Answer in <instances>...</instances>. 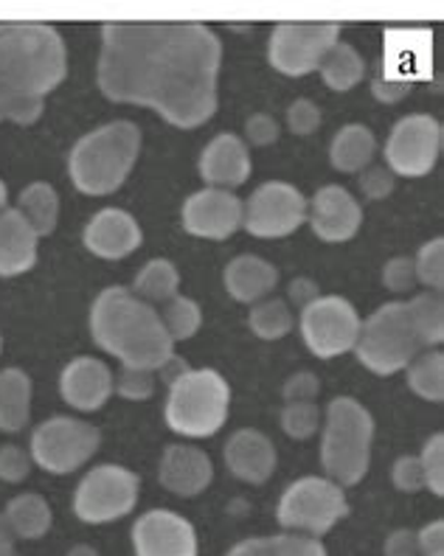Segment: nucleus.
<instances>
[{
  "mask_svg": "<svg viewBox=\"0 0 444 556\" xmlns=\"http://www.w3.org/2000/svg\"><path fill=\"white\" fill-rule=\"evenodd\" d=\"M3 520H7L14 540H40V536L49 534L54 515H51V506L46 497L37 495V492H26V495H17L9 501Z\"/></svg>",
  "mask_w": 444,
  "mask_h": 556,
  "instance_id": "a878e982",
  "label": "nucleus"
},
{
  "mask_svg": "<svg viewBox=\"0 0 444 556\" xmlns=\"http://www.w3.org/2000/svg\"><path fill=\"white\" fill-rule=\"evenodd\" d=\"M408 315L410 324H414V332H417L422 349L439 346L444 340V304L439 292H422L417 299L410 301Z\"/></svg>",
  "mask_w": 444,
  "mask_h": 556,
  "instance_id": "2f4dec72",
  "label": "nucleus"
},
{
  "mask_svg": "<svg viewBox=\"0 0 444 556\" xmlns=\"http://www.w3.org/2000/svg\"><path fill=\"white\" fill-rule=\"evenodd\" d=\"M371 93L380 99V102H399L403 96L410 93V81H389V79H375V85H371Z\"/></svg>",
  "mask_w": 444,
  "mask_h": 556,
  "instance_id": "3c124183",
  "label": "nucleus"
},
{
  "mask_svg": "<svg viewBox=\"0 0 444 556\" xmlns=\"http://www.w3.org/2000/svg\"><path fill=\"white\" fill-rule=\"evenodd\" d=\"M375 421L371 414L352 396L329 402L324 421L321 464L329 481L338 486H355L369 472Z\"/></svg>",
  "mask_w": 444,
  "mask_h": 556,
  "instance_id": "39448f33",
  "label": "nucleus"
},
{
  "mask_svg": "<svg viewBox=\"0 0 444 556\" xmlns=\"http://www.w3.org/2000/svg\"><path fill=\"white\" fill-rule=\"evenodd\" d=\"M7 203H9V191H7V184L0 180V211H7Z\"/></svg>",
  "mask_w": 444,
  "mask_h": 556,
  "instance_id": "4d7b16f0",
  "label": "nucleus"
},
{
  "mask_svg": "<svg viewBox=\"0 0 444 556\" xmlns=\"http://www.w3.org/2000/svg\"><path fill=\"white\" fill-rule=\"evenodd\" d=\"M141 152V132L132 122H113L76 141L68 157L74 186L90 198L122 189Z\"/></svg>",
  "mask_w": 444,
  "mask_h": 556,
  "instance_id": "20e7f679",
  "label": "nucleus"
},
{
  "mask_svg": "<svg viewBox=\"0 0 444 556\" xmlns=\"http://www.w3.org/2000/svg\"><path fill=\"white\" fill-rule=\"evenodd\" d=\"M136 556H198V534L186 517L169 509H152L132 526Z\"/></svg>",
  "mask_w": 444,
  "mask_h": 556,
  "instance_id": "2eb2a0df",
  "label": "nucleus"
},
{
  "mask_svg": "<svg viewBox=\"0 0 444 556\" xmlns=\"http://www.w3.org/2000/svg\"><path fill=\"white\" fill-rule=\"evenodd\" d=\"M279 273L259 256H237L226 270V290L242 304H259L274 292Z\"/></svg>",
  "mask_w": 444,
  "mask_h": 556,
  "instance_id": "b1692460",
  "label": "nucleus"
},
{
  "mask_svg": "<svg viewBox=\"0 0 444 556\" xmlns=\"http://www.w3.org/2000/svg\"><path fill=\"white\" fill-rule=\"evenodd\" d=\"M157 315H161V324H164L172 343L194 338L200 324H203V313H200L198 301L186 299V295H175L172 301H166L164 309Z\"/></svg>",
  "mask_w": 444,
  "mask_h": 556,
  "instance_id": "72a5a7b5",
  "label": "nucleus"
},
{
  "mask_svg": "<svg viewBox=\"0 0 444 556\" xmlns=\"http://www.w3.org/2000/svg\"><path fill=\"white\" fill-rule=\"evenodd\" d=\"M180 273L178 267L172 265L169 258H152L147 262L144 270L136 276V285H132V295H138L147 304H166L178 295Z\"/></svg>",
  "mask_w": 444,
  "mask_h": 556,
  "instance_id": "c756f323",
  "label": "nucleus"
},
{
  "mask_svg": "<svg viewBox=\"0 0 444 556\" xmlns=\"http://www.w3.org/2000/svg\"><path fill=\"white\" fill-rule=\"evenodd\" d=\"M116 391L113 371L97 357H76L62 368L60 394L76 410H99Z\"/></svg>",
  "mask_w": 444,
  "mask_h": 556,
  "instance_id": "a211bd4d",
  "label": "nucleus"
},
{
  "mask_svg": "<svg viewBox=\"0 0 444 556\" xmlns=\"http://www.w3.org/2000/svg\"><path fill=\"white\" fill-rule=\"evenodd\" d=\"M37 233L17 208L0 211V276L12 278L37 265Z\"/></svg>",
  "mask_w": 444,
  "mask_h": 556,
  "instance_id": "5701e85b",
  "label": "nucleus"
},
{
  "mask_svg": "<svg viewBox=\"0 0 444 556\" xmlns=\"http://www.w3.org/2000/svg\"><path fill=\"white\" fill-rule=\"evenodd\" d=\"M245 136L256 147H270L279 138V124H276L274 116H267V113H256V116H251L245 122Z\"/></svg>",
  "mask_w": 444,
  "mask_h": 556,
  "instance_id": "49530a36",
  "label": "nucleus"
},
{
  "mask_svg": "<svg viewBox=\"0 0 444 556\" xmlns=\"http://www.w3.org/2000/svg\"><path fill=\"white\" fill-rule=\"evenodd\" d=\"M348 515V501L343 486L318 476H307L290 483L276 509V520L281 529L301 531L304 536H318L335 529Z\"/></svg>",
  "mask_w": 444,
  "mask_h": 556,
  "instance_id": "6e6552de",
  "label": "nucleus"
},
{
  "mask_svg": "<svg viewBox=\"0 0 444 556\" xmlns=\"http://www.w3.org/2000/svg\"><path fill=\"white\" fill-rule=\"evenodd\" d=\"M68 74V48L46 23L0 26V90L23 99H46Z\"/></svg>",
  "mask_w": 444,
  "mask_h": 556,
  "instance_id": "7ed1b4c3",
  "label": "nucleus"
},
{
  "mask_svg": "<svg viewBox=\"0 0 444 556\" xmlns=\"http://www.w3.org/2000/svg\"><path fill=\"white\" fill-rule=\"evenodd\" d=\"M318 391H321L318 377L309 371H301V374H293V377L288 380V386H284V400H288V405L290 402H315Z\"/></svg>",
  "mask_w": 444,
  "mask_h": 556,
  "instance_id": "de8ad7c7",
  "label": "nucleus"
},
{
  "mask_svg": "<svg viewBox=\"0 0 444 556\" xmlns=\"http://www.w3.org/2000/svg\"><path fill=\"white\" fill-rule=\"evenodd\" d=\"M223 42L200 23L102 26L99 88L110 102L152 108L192 129L217 113Z\"/></svg>",
  "mask_w": 444,
  "mask_h": 556,
  "instance_id": "f257e3e1",
  "label": "nucleus"
},
{
  "mask_svg": "<svg viewBox=\"0 0 444 556\" xmlns=\"http://www.w3.org/2000/svg\"><path fill=\"white\" fill-rule=\"evenodd\" d=\"M0 556H14V534L0 515Z\"/></svg>",
  "mask_w": 444,
  "mask_h": 556,
  "instance_id": "5fc2aeb1",
  "label": "nucleus"
},
{
  "mask_svg": "<svg viewBox=\"0 0 444 556\" xmlns=\"http://www.w3.org/2000/svg\"><path fill=\"white\" fill-rule=\"evenodd\" d=\"M318 425H321V410L315 402H290L281 410V428L290 439H309V435H315Z\"/></svg>",
  "mask_w": 444,
  "mask_h": 556,
  "instance_id": "c9c22d12",
  "label": "nucleus"
},
{
  "mask_svg": "<svg viewBox=\"0 0 444 556\" xmlns=\"http://www.w3.org/2000/svg\"><path fill=\"white\" fill-rule=\"evenodd\" d=\"M360 315L341 295H318L301 309V334L309 352L321 359H332L355 349L360 334Z\"/></svg>",
  "mask_w": 444,
  "mask_h": 556,
  "instance_id": "9b49d317",
  "label": "nucleus"
},
{
  "mask_svg": "<svg viewBox=\"0 0 444 556\" xmlns=\"http://www.w3.org/2000/svg\"><path fill=\"white\" fill-rule=\"evenodd\" d=\"M383 281L391 292H408L417 285V270H414V258L396 256L391 258L383 270Z\"/></svg>",
  "mask_w": 444,
  "mask_h": 556,
  "instance_id": "c03bdc74",
  "label": "nucleus"
},
{
  "mask_svg": "<svg viewBox=\"0 0 444 556\" xmlns=\"http://www.w3.org/2000/svg\"><path fill=\"white\" fill-rule=\"evenodd\" d=\"M414 270H417V281L424 287H431L433 292H442L444 285V239H433V242L422 244L419 256L414 258Z\"/></svg>",
  "mask_w": 444,
  "mask_h": 556,
  "instance_id": "e433bc0d",
  "label": "nucleus"
},
{
  "mask_svg": "<svg viewBox=\"0 0 444 556\" xmlns=\"http://www.w3.org/2000/svg\"><path fill=\"white\" fill-rule=\"evenodd\" d=\"M116 394L122 396V400H130V402L150 400V396L155 394V371L122 366L116 380Z\"/></svg>",
  "mask_w": 444,
  "mask_h": 556,
  "instance_id": "58836bf2",
  "label": "nucleus"
},
{
  "mask_svg": "<svg viewBox=\"0 0 444 556\" xmlns=\"http://www.w3.org/2000/svg\"><path fill=\"white\" fill-rule=\"evenodd\" d=\"M318 71H321L327 88L346 93V90H352L355 85H360L363 74H366V62H363V56L357 54L355 48L338 40L335 46L327 51V56L321 60V68Z\"/></svg>",
  "mask_w": 444,
  "mask_h": 556,
  "instance_id": "7c9ffc66",
  "label": "nucleus"
},
{
  "mask_svg": "<svg viewBox=\"0 0 444 556\" xmlns=\"http://www.w3.org/2000/svg\"><path fill=\"white\" fill-rule=\"evenodd\" d=\"M228 556H327V548L315 536L276 534L242 540L228 551Z\"/></svg>",
  "mask_w": 444,
  "mask_h": 556,
  "instance_id": "cd10ccee",
  "label": "nucleus"
},
{
  "mask_svg": "<svg viewBox=\"0 0 444 556\" xmlns=\"http://www.w3.org/2000/svg\"><path fill=\"white\" fill-rule=\"evenodd\" d=\"M377 152V141L371 136L369 127L363 124H348L332 138V147H329V157H332V166L338 172H363L371 163Z\"/></svg>",
  "mask_w": 444,
  "mask_h": 556,
  "instance_id": "bb28decb",
  "label": "nucleus"
},
{
  "mask_svg": "<svg viewBox=\"0 0 444 556\" xmlns=\"http://www.w3.org/2000/svg\"><path fill=\"white\" fill-rule=\"evenodd\" d=\"M226 464L245 483H265L276 469V447L259 430H237L226 444Z\"/></svg>",
  "mask_w": 444,
  "mask_h": 556,
  "instance_id": "4be33fe9",
  "label": "nucleus"
},
{
  "mask_svg": "<svg viewBox=\"0 0 444 556\" xmlns=\"http://www.w3.org/2000/svg\"><path fill=\"white\" fill-rule=\"evenodd\" d=\"M391 481L399 492L405 495H414V492H422L424 489V476H422V464H419V455H403L396 458L394 469H391Z\"/></svg>",
  "mask_w": 444,
  "mask_h": 556,
  "instance_id": "79ce46f5",
  "label": "nucleus"
},
{
  "mask_svg": "<svg viewBox=\"0 0 444 556\" xmlns=\"http://www.w3.org/2000/svg\"><path fill=\"white\" fill-rule=\"evenodd\" d=\"M31 455L26 453L17 444H7L0 447V481L7 483H21L26 481L28 472H31Z\"/></svg>",
  "mask_w": 444,
  "mask_h": 556,
  "instance_id": "a19ab883",
  "label": "nucleus"
},
{
  "mask_svg": "<svg viewBox=\"0 0 444 556\" xmlns=\"http://www.w3.org/2000/svg\"><path fill=\"white\" fill-rule=\"evenodd\" d=\"M385 556H419L417 531L399 529L385 540Z\"/></svg>",
  "mask_w": 444,
  "mask_h": 556,
  "instance_id": "8fccbe9b",
  "label": "nucleus"
},
{
  "mask_svg": "<svg viewBox=\"0 0 444 556\" xmlns=\"http://www.w3.org/2000/svg\"><path fill=\"white\" fill-rule=\"evenodd\" d=\"M439 152H442V124L422 113L399 118L385 143V161L394 177L428 175L436 166Z\"/></svg>",
  "mask_w": 444,
  "mask_h": 556,
  "instance_id": "4468645a",
  "label": "nucleus"
},
{
  "mask_svg": "<svg viewBox=\"0 0 444 556\" xmlns=\"http://www.w3.org/2000/svg\"><path fill=\"white\" fill-rule=\"evenodd\" d=\"M307 223V198L290 184H265L245 203L242 228L253 237H290Z\"/></svg>",
  "mask_w": 444,
  "mask_h": 556,
  "instance_id": "ddd939ff",
  "label": "nucleus"
},
{
  "mask_svg": "<svg viewBox=\"0 0 444 556\" xmlns=\"http://www.w3.org/2000/svg\"><path fill=\"white\" fill-rule=\"evenodd\" d=\"M138 495H141V481L136 472L116 464H102L90 469L76 486L74 511L90 526L122 520L136 509Z\"/></svg>",
  "mask_w": 444,
  "mask_h": 556,
  "instance_id": "9d476101",
  "label": "nucleus"
},
{
  "mask_svg": "<svg viewBox=\"0 0 444 556\" xmlns=\"http://www.w3.org/2000/svg\"><path fill=\"white\" fill-rule=\"evenodd\" d=\"M341 37L335 23H279L270 35L267 60L279 74L304 76L321 68V60Z\"/></svg>",
  "mask_w": 444,
  "mask_h": 556,
  "instance_id": "f8f14e48",
  "label": "nucleus"
},
{
  "mask_svg": "<svg viewBox=\"0 0 444 556\" xmlns=\"http://www.w3.org/2000/svg\"><path fill=\"white\" fill-rule=\"evenodd\" d=\"M288 124L295 136H313L321 124V110L315 108L309 99H295L288 110Z\"/></svg>",
  "mask_w": 444,
  "mask_h": 556,
  "instance_id": "37998d69",
  "label": "nucleus"
},
{
  "mask_svg": "<svg viewBox=\"0 0 444 556\" xmlns=\"http://www.w3.org/2000/svg\"><path fill=\"white\" fill-rule=\"evenodd\" d=\"M307 223L324 242H346L360 231L363 208L341 186H324L307 203Z\"/></svg>",
  "mask_w": 444,
  "mask_h": 556,
  "instance_id": "f3484780",
  "label": "nucleus"
},
{
  "mask_svg": "<svg viewBox=\"0 0 444 556\" xmlns=\"http://www.w3.org/2000/svg\"><path fill=\"white\" fill-rule=\"evenodd\" d=\"M42 116L40 99H23V96L0 90V122L35 124Z\"/></svg>",
  "mask_w": 444,
  "mask_h": 556,
  "instance_id": "ea45409f",
  "label": "nucleus"
},
{
  "mask_svg": "<svg viewBox=\"0 0 444 556\" xmlns=\"http://www.w3.org/2000/svg\"><path fill=\"white\" fill-rule=\"evenodd\" d=\"M90 334L122 366L157 371L172 357V343L157 309L127 287H107L90 309Z\"/></svg>",
  "mask_w": 444,
  "mask_h": 556,
  "instance_id": "f03ea898",
  "label": "nucleus"
},
{
  "mask_svg": "<svg viewBox=\"0 0 444 556\" xmlns=\"http://www.w3.org/2000/svg\"><path fill=\"white\" fill-rule=\"evenodd\" d=\"M424 476V489H431L433 495H444V435L436 433L433 439L424 441L422 455H419Z\"/></svg>",
  "mask_w": 444,
  "mask_h": 556,
  "instance_id": "4c0bfd02",
  "label": "nucleus"
},
{
  "mask_svg": "<svg viewBox=\"0 0 444 556\" xmlns=\"http://www.w3.org/2000/svg\"><path fill=\"white\" fill-rule=\"evenodd\" d=\"M360 189L369 200H385L394 191V175H391L389 166H371V169L363 172Z\"/></svg>",
  "mask_w": 444,
  "mask_h": 556,
  "instance_id": "a18cd8bd",
  "label": "nucleus"
},
{
  "mask_svg": "<svg viewBox=\"0 0 444 556\" xmlns=\"http://www.w3.org/2000/svg\"><path fill=\"white\" fill-rule=\"evenodd\" d=\"M245 203L226 189L194 191L183 205V228L194 237L228 239L242 228Z\"/></svg>",
  "mask_w": 444,
  "mask_h": 556,
  "instance_id": "dca6fc26",
  "label": "nucleus"
},
{
  "mask_svg": "<svg viewBox=\"0 0 444 556\" xmlns=\"http://www.w3.org/2000/svg\"><path fill=\"white\" fill-rule=\"evenodd\" d=\"M355 352L363 366L380 377L408 368L410 359L422 354V343L414 332L408 306L394 301L369 315L366 324H360Z\"/></svg>",
  "mask_w": 444,
  "mask_h": 556,
  "instance_id": "0eeeda50",
  "label": "nucleus"
},
{
  "mask_svg": "<svg viewBox=\"0 0 444 556\" xmlns=\"http://www.w3.org/2000/svg\"><path fill=\"white\" fill-rule=\"evenodd\" d=\"M200 177L212 189H237L251 177V152L240 136L223 132L200 155Z\"/></svg>",
  "mask_w": 444,
  "mask_h": 556,
  "instance_id": "aec40b11",
  "label": "nucleus"
},
{
  "mask_svg": "<svg viewBox=\"0 0 444 556\" xmlns=\"http://www.w3.org/2000/svg\"><path fill=\"white\" fill-rule=\"evenodd\" d=\"M248 324L262 340H281L293 329V313H290L288 301L265 299L253 306Z\"/></svg>",
  "mask_w": 444,
  "mask_h": 556,
  "instance_id": "f704fd0d",
  "label": "nucleus"
},
{
  "mask_svg": "<svg viewBox=\"0 0 444 556\" xmlns=\"http://www.w3.org/2000/svg\"><path fill=\"white\" fill-rule=\"evenodd\" d=\"M102 444L99 428L71 416H54L31 433V462L51 476H68L97 455Z\"/></svg>",
  "mask_w": 444,
  "mask_h": 556,
  "instance_id": "1a4fd4ad",
  "label": "nucleus"
},
{
  "mask_svg": "<svg viewBox=\"0 0 444 556\" xmlns=\"http://www.w3.org/2000/svg\"><path fill=\"white\" fill-rule=\"evenodd\" d=\"M65 556H99V551L90 548V545H74Z\"/></svg>",
  "mask_w": 444,
  "mask_h": 556,
  "instance_id": "6e6d98bb",
  "label": "nucleus"
},
{
  "mask_svg": "<svg viewBox=\"0 0 444 556\" xmlns=\"http://www.w3.org/2000/svg\"><path fill=\"white\" fill-rule=\"evenodd\" d=\"M157 478L169 489L172 495L194 497L208 489L214 478L212 458L198 447L189 444H172L164 450L161 467H157Z\"/></svg>",
  "mask_w": 444,
  "mask_h": 556,
  "instance_id": "412c9836",
  "label": "nucleus"
},
{
  "mask_svg": "<svg viewBox=\"0 0 444 556\" xmlns=\"http://www.w3.org/2000/svg\"><path fill=\"white\" fill-rule=\"evenodd\" d=\"M141 228L132 214L122 208H104L85 228V248L99 258H124L141 248Z\"/></svg>",
  "mask_w": 444,
  "mask_h": 556,
  "instance_id": "6ab92c4d",
  "label": "nucleus"
},
{
  "mask_svg": "<svg viewBox=\"0 0 444 556\" xmlns=\"http://www.w3.org/2000/svg\"><path fill=\"white\" fill-rule=\"evenodd\" d=\"M17 211L35 228L37 237H49V233H54L56 219H60V194L54 191V186L37 180L21 191Z\"/></svg>",
  "mask_w": 444,
  "mask_h": 556,
  "instance_id": "c85d7f7f",
  "label": "nucleus"
},
{
  "mask_svg": "<svg viewBox=\"0 0 444 556\" xmlns=\"http://www.w3.org/2000/svg\"><path fill=\"white\" fill-rule=\"evenodd\" d=\"M186 371H189V366H186V363L178 357V354H172V357L166 359L164 366L157 368V374H161V380L169 382V386H172V382H175V380H180V377H183Z\"/></svg>",
  "mask_w": 444,
  "mask_h": 556,
  "instance_id": "864d4df0",
  "label": "nucleus"
},
{
  "mask_svg": "<svg viewBox=\"0 0 444 556\" xmlns=\"http://www.w3.org/2000/svg\"><path fill=\"white\" fill-rule=\"evenodd\" d=\"M31 419V380L21 368L0 371V430L21 433Z\"/></svg>",
  "mask_w": 444,
  "mask_h": 556,
  "instance_id": "393cba45",
  "label": "nucleus"
},
{
  "mask_svg": "<svg viewBox=\"0 0 444 556\" xmlns=\"http://www.w3.org/2000/svg\"><path fill=\"white\" fill-rule=\"evenodd\" d=\"M419 556H444V522H428L422 531H417Z\"/></svg>",
  "mask_w": 444,
  "mask_h": 556,
  "instance_id": "09e8293b",
  "label": "nucleus"
},
{
  "mask_svg": "<svg viewBox=\"0 0 444 556\" xmlns=\"http://www.w3.org/2000/svg\"><path fill=\"white\" fill-rule=\"evenodd\" d=\"M231 388L226 377L214 368H189L169 386L166 400V425L175 433L203 439L214 435L228 419Z\"/></svg>",
  "mask_w": 444,
  "mask_h": 556,
  "instance_id": "423d86ee",
  "label": "nucleus"
},
{
  "mask_svg": "<svg viewBox=\"0 0 444 556\" xmlns=\"http://www.w3.org/2000/svg\"><path fill=\"white\" fill-rule=\"evenodd\" d=\"M408 386L417 396L428 402H442L444 396V354L439 349L417 354L410 359Z\"/></svg>",
  "mask_w": 444,
  "mask_h": 556,
  "instance_id": "473e14b6",
  "label": "nucleus"
},
{
  "mask_svg": "<svg viewBox=\"0 0 444 556\" xmlns=\"http://www.w3.org/2000/svg\"><path fill=\"white\" fill-rule=\"evenodd\" d=\"M288 292H290V301L304 309V306L313 304V301L318 299V285H315L313 278H293L288 287Z\"/></svg>",
  "mask_w": 444,
  "mask_h": 556,
  "instance_id": "603ef678",
  "label": "nucleus"
}]
</instances>
